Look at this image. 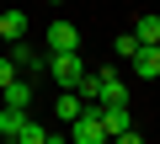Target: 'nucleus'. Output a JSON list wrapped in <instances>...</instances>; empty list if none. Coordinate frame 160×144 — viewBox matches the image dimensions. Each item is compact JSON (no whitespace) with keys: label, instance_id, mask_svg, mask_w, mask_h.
I'll return each mask as SVG.
<instances>
[{"label":"nucleus","instance_id":"f257e3e1","mask_svg":"<svg viewBox=\"0 0 160 144\" xmlns=\"http://www.w3.org/2000/svg\"><path fill=\"white\" fill-rule=\"evenodd\" d=\"M75 96L86 102V112H96L102 102H123V107H128V86H123L118 69H86L80 86H75Z\"/></svg>","mask_w":160,"mask_h":144},{"label":"nucleus","instance_id":"f03ea898","mask_svg":"<svg viewBox=\"0 0 160 144\" xmlns=\"http://www.w3.org/2000/svg\"><path fill=\"white\" fill-rule=\"evenodd\" d=\"M48 69H53V86L59 91H75L80 75H86V59L80 53H48Z\"/></svg>","mask_w":160,"mask_h":144},{"label":"nucleus","instance_id":"7ed1b4c3","mask_svg":"<svg viewBox=\"0 0 160 144\" xmlns=\"http://www.w3.org/2000/svg\"><path fill=\"white\" fill-rule=\"evenodd\" d=\"M96 117H102V133H107V139H118L123 128H133V117H128V107H123V102H102V107H96Z\"/></svg>","mask_w":160,"mask_h":144},{"label":"nucleus","instance_id":"20e7f679","mask_svg":"<svg viewBox=\"0 0 160 144\" xmlns=\"http://www.w3.org/2000/svg\"><path fill=\"white\" fill-rule=\"evenodd\" d=\"M107 133H102V117L96 112H80L75 123H69V144H102Z\"/></svg>","mask_w":160,"mask_h":144},{"label":"nucleus","instance_id":"39448f33","mask_svg":"<svg viewBox=\"0 0 160 144\" xmlns=\"http://www.w3.org/2000/svg\"><path fill=\"white\" fill-rule=\"evenodd\" d=\"M48 53H80L75 22H53V27H48Z\"/></svg>","mask_w":160,"mask_h":144},{"label":"nucleus","instance_id":"423d86ee","mask_svg":"<svg viewBox=\"0 0 160 144\" xmlns=\"http://www.w3.org/2000/svg\"><path fill=\"white\" fill-rule=\"evenodd\" d=\"M11 59H16V69H22L27 80H32V75H43V69H48V59H43V53H32V48H27L22 37L11 43Z\"/></svg>","mask_w":160,"mask_h":144},{"label":"nucleus","instance_id":"0eeeda50","mask_svg":"<svg viewBox=\"0 0 160 144\" xmlns=\"http://www.w3.org/2000/svg\"><path fill=\"white\" fill-rule=\"evenodd\" d=\"M133 69H139V80H155V75H160V43H139Z\"/></svg>","mask_w":160,"mask_h":144},{"label":"nucleus","instance_id":"6e6552de","mask_svg":"<svg viewBox=\"0 0 160 144\" xmlns=\"http://www.w3.org/2000/svg\"><path fill=\"white\" fill-rule=\"evenodd\" d=\"M0 96H6V107H16V112H27V107H32V80H27V75H16V80H11L6 91H0Z\"/></svg>","mask_w":160,"mask_h":144},{"label":"nucleus","instance_id":"1a4fd4ad","mask_svg":"<svg viewBox=\"0 0 160 144\" xmlns=\"http://www.w3.org/2000/svg\"><path fill=\"white\" fill-rule=\"evenodd\" d=\"M16 37H27V16L22 11H0V43H16Z\"/></svg>","mask_w":160,"mask_h":144},{"label":"nucleus","instance_id":"9d476101","mask_svg":"<svg viewBox=\"0 0 160 144\" xmlns=\"http://www.w3.org/2000/svg\"><path fill=\"white\" fill-rule=\"evenodd\" d=\"M53 112H59V117H64V123H75V117H80V112H86V102H80V96H75V91H64V96H59V102H53Z\"/></svg>","mask_w":160,"mask_h":144},{"label":"nucleus","instance_id":"9b49d317","mask_svg":"<svg viewBox=\"0 0 160 144\" xmlns=\"http://www.w3.org/2000/svg\"><path fill=\"white\" fill-rule=\"evenodd\" d=\"M22 123H27V112L6 107V112H0V139H16V133H22Z\"/></svg>","mask_w":160,"mask_h":144},{"label":"nucleus","instance_id":"f8f14e48","mask_svg":"<svg viewBox=\"0 0 160 144\" xmlns=\"http://www.w3.org/2000/svg\"><path fill=\"white\" fill-rule=\"evenodd\" d=\"M139 43H160V16H139Z\"/></svg>","mask_w":160,"mask_h":144},{"label":"nucleus","instance_id":"ddd939ff","mask_svg":"<svg viewBox=\"0 0 160 144\" xmlns=\"http://www.w3.org/2000/svg\"><path fill=\"white\" fill-rule=\"evenodd\" d=\"M43 139H48V128H43V123H32V117H27V123H22V133H16V144H43Z\"/></svg>","mask_w":160,"mask_h":144},{"label":"nucleus","instance_id":"4468645a","mask_svg":"<svg viewBox=\"0 0 160 144\" xmlns=\"http://www.w3.org/2000/svg\"><path fill=\"white\" fill-rule=\"evenodd\" d=\"M16 75H22V69H16V59H11V53H0V91H6Z\"/></svg>","mask_w":160,"mask_h":144},{"label":"nucleus","instance_id":"2eb2a0df","mask_svg":"<svg viewBox=\"0 0 160 144\" xmlns=\"http://www.w3.org/2000/svg\"><path fill=\"white\" fill-rule=\"evenodd\" d=\"M133 53H139V37L123 32V37H118V59H133Z\"/></svg>","mask_w":160,"mask_h":144},{"label":"nucleus","instance_id":"dca6fc26","mask_svg":"<svg viewBox=\"0 0 160 144\" xmlns=\"http://www.w3.org/2000/svg\"><path fill=\"white\" fill-rule=\"evenodd\" d=\"M112 144H144V139H139V128H123V133H118Z\"/></svg>","mask_w":160,"mask_h":144},{"label":"nucleus","instance_id":"f3484780","mask_svg":"<svg viewBox=\"0 0 160 144\" xmlns=\"http://www.w3.org/2000/svg\"><path fill=\"white\" fill-rule=\"evenodd\" d=\"M48 6H64V0H48Z\"/></svg>","mask_w":160,"mask_h":144},{"label":"nucleus","instance_id":"a211bd4d","mask_svg":"<svg viewBox=\"0 0 160 144\" xmlns=\"http://www.w3.org/2000/svg\"><path fill=\"white\" fill-rule=\"evenodd\" d=\"M6 144H16V139H6Z\"/></svg>","mask_w":160,"mask_h":144},{"label":"nucleus","instance_id":"6ab92c4d","mask_svg":"<svg viewBox=\"0 0 160 144\" xmlns=\"http://www.w3.org/2000/svg\"><path fill=\"white\" fill-rule=\"evenodd\" d=\"M102 144H112V139H102Z\"/></svg>","mask_w":160,"mask_h":144}]
</instances>
